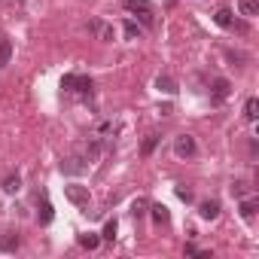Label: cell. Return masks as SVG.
Returning <instances> with one entry per match:
<instances>
[{
    "label": "cell",
    "mask_w": 259,
    "mask_h": 259,
    "mask_svg": "<svg viewBox=\"0 0 259 259\" xmlns=\"http://www.w3.org/2000/svg\"><path fill=\"white\" fill-rule=\"evenodd\" d=\"M125 37H128V40H135V37H141V28H138L135 22H125Z\"/></svg>",
    "instance_id": "cell-20"
},
{
    "label": "cell",
    "mask_w": 259,
    "mask_h": 259,
    "mask_svg": "<svg viewBox=\"0 0 259 259\" xmlns=\"http://www.w3.org/2000/svg\"><path fill=\"white\" fill-rule=\"evenodd\" d=\"M19 189H22V180H19V174H10V177L4 180V192H10V195H13V192H19Z\"/></svg>",
    "instance_id": "cell-16"
},
{
    "label": "cell",
    "mask_w": 259,
    "mask_h": 259,
    "mask_svg": "<svg viewBox=\"0 0 259 259\" xmlns=\"http://www.w3.org/2000/svg\"><path fill=\"white\" fill-rule=\"evenodd\" d=\"M125 10H128V13H135L147 28H153V22H156V10L147 4V0H125Z\"/></svg>",
    "instance_id": "cell-1"
},
{
    "label": "cell",
    "mask_w": 259,
    "mask_h": 259,
    "mask_svg": "<svg viewBox=\"0 0 259 259\" xmlns=\"http://www.w3.org/2000/svg\"><path fill=\"white\" fill-rule=\"evenodd\" d=\"M64 195H67V201H73L76 207H82V210H89V204H92V195H89V186H79V183H70V186H64Z\"/></svg>",
    "instance_id": "cell-2"
},
{
    "label": "cell",
    "mask_w": 259,
    "mask_h": 259,
    "mask_svg": "<svg viewBox=\"0 0 259 259\" xmlns=\"http://www.w3.org/2000/svg\"><path fill=\"white\" fill-rule=\"evenodd\" d=\"M61 89H67V92H92V79L89 76H79V73H67L64 79H61Z\"/></svg>",
    "instance_id": "cell-3"
},
{
    "label": "cell",
    "mask_w": 259,
    "mask_h": 259,
    "mask_svg": "<svg viewBox=\"0 0 259 259\" xmlns=\"http://www.w3.org/2000/svg\"><path fill=\"white\" fill-rule=\"evenodd\" d=\"M244 116H247L250 122L259 116V101H256V98H247V104H244Z\"/></svg>",
    "instance_id": "cell-15"
},
{
    "label": "cell",
    "mask_w": 259,
    "mask_h": 259,
    "mask_svg": "<svg viewBox=\"0 0 259 259\" xmlns=\"http://www.w3.org/2000/svg\"><path fill=\"white\" fill-rule=\"evenodd\" d=\"M238 10H241V16L253 19V16L259 13V0H238Z\"/></svg>",
    "instance_id": "cell-10"
},
{
    "label": "cell",
    "mask_w": 259,
    "mask_h": 259,
    "mask_svg": "<svg viewBox=\"0 0 259 259\" xmlns=\"http://www.w3.org/2000/svg\"><path fill=\"white\" fill-rule=\"evenodd\" d=\"M19 247V235L16 232H7L4 238H0V250H16Z\"/></svg>",
    "instance_id": "cell-14"
},
{
    "label": "cell",
    "mask_w": 259,
    "mask_h": 259,
    "mask_svg": "<svg viewBox=\"0 0 259 259\" xmlns=\"http://www.w3.org/2000/svg\"><path fill=\"white\" fill-rule=\"evenodd\" d=\"M232 195H238V198H241V195H247V183H241V180H238V183H232Z\"/></svg>",
    "instance_id": "cell-24"
},
{
    "label": "cell",
    "mask_w": 259,
    "mask_h": 259,
    "mask_svg": "<svg viewBox=\"0 0 259 259\" xmlns=\"http://www.w3.org/2000/svg\"><path fill=\"white\" fill-rule=\"evenodd\" d=\"M174 153H177L180 159H192V156H195V138H192V135L174 138Z\"/></svg>",
    "instance_id": "cell-5"
},
{
    "label": "cell",
    "mask_w": 259,
    "mask_h": 259,
    "mask_svg": "<svg viewBox=\"0 0 259 259\" xmlns=\"http://www.w3.org/2000/svg\"><path fill=\"white\" fill-rule=\"evenodd\" d=\"M156 144H159V138H156V135H150V138L144 141V150H141V153H144V156H150V153L156 150Z\"/></svg>",
    "instance_id": "cell-21"
},
{
    "label": "cell",
    "mask_w": 259,
    "mask_h": 259,
    "mask_svg": "<svg viewBox=\"0 0 259 259\" xmlns=\"http://www.w3.org/2000/svg\"><path fill=\"white\" fill-rule=\"evenodd\" d=\"M241 217L244 220H253L256 217V201L250 198V201H241Z\"/></svg>",
    "instance_id": "cell-17"
},
{
    "label": "cell",
    "mask_w": 259,
    "mask_h": 259,
    "mask_svg": "<svg viewBox=\"0 0 259 259\" xmlns=\"http://www.w3.org/2000/svg\"><path fill=\"white\" fill-rule=\"evenodd\" d=\"M16 4H25V0H16Z\"/></svg>",
    "instance_id": "cell-26"
},
{
    "label": "cell",
    "mask_w": 259,
    "mask_h": 259,
    "mask_svg": "<svg viewBox=\"0 0 259 259\" xmlns=\"http://www.w3.org/2000/svg\"><path fill=\"white\" fill-rule=\"evenodd\" d=\"M177 198H183V201H192V189H186V186H177Z\"/></svg>",
    "instance_id": "cell-25"
},
{
    "label": "cell",
    "mask_w": 259,
    "mask_h": 259,
    "mask_svg": "<svg viewBox=\"0 0 259 259\" xmlns=\"http://www.w3.org/2000/svg\"><path fill=\"white\" fill-rule=\"evenodd\" d=\"M13 61V43L7 37H0V67H7Z\"/></svg>",
    "instance_id": "cell-9"
},
{
    "label": "cell",
    "mask_w": 259,
    "mask_h": 259,
    "mask_svg": "<svg viewBox=\"0 0 259 259\" xmlns=\"http://www.w3.org/2000/svg\"><path fill=\"white\" fill-rule=\"evenodd\" d=\"M61 171H67V174H79V171H85V159H67V162L61 165Z\"/></svg>",
    "instance_id": "cell-12"
},
{
    "label": "cell",
    "mask_w": 259,
    "mask_h": 259,
    "mask_svg": "<svg viewBox=\"0 0 259 259\" xmlns=\"http://www.w3.org/2000/svg\"><path fill=\"white\" fill-rule=\"evenodd\" d=\"M89 31H92L101 43H113V25H107L104 19H89Z\"/></svg>",
    "instance_id": "cell-4"
},
{
    "label": "cell",
    "mask_w": 259,
    "mask_h": 259,
    "mask_svg": "<svg viewBox=\"0 0 259 259\" xmlns=\"http://www.w3.org/2000/svg\"><path fill=\"white\" fill-rule=\"evenodd\" d=\"M132 213H135V217H144V213H147V201H144V198H138V201L132 204Z\"/></svg>",
    "instance_id": "cell-23"
},
{
    "label": "cell",
    "mask_w": 259,
    "mask_h": 259,
    "mask_svg": "<svg viewBox=\"0 0 259 259\" xmlns=\"http://www.w3.org/2000/svg\"><path fill=\"white\" fill-rule=\"evenodd\" d=\"M104 241H116V220H110L107 226H104V235H101Z\"/></svg>",
    "instance_id": "cell-19"
},
{
    "label": "cell",
    "mask_w": 259,
    "mask_h": 259,
    "mask_svg": "<svg viewBox=\"0 0 259 259\" xmlns=\"http://www.w3.org/2000/svg\"><path fill=\"white\" fill-rule=\"evenodd\" d=\"M229 95H232L229 79H213V85H210V101H213V104H223Z\"/></svg>",
    "instance_id": "cell-6"
},
{
    "label": "cell",
    "mask_w": 259,
    "mask_h": 259,
    "mask_svg": "<svg viewBox=\"0 0 259 259\" xmlns=\"http://www.w3.org/2000/svg\"><path fill=\"white\" fill-rule=\"evenodd\" d=\"M150 210H153V220H156L159 226H165V223L171 220V213H168V207H165V204H153Z\"/></svg>",
    "instance_id": "cell-13"
},
{
    "label": "cell",
    "mask_w": 259,
    "mask_h": 259,
    "mask_svg": "<svg viewBox=\"0 0 259 259\" xmlns=\"http://www.w3.org/2000/svg\"><path fill=\"white\" fill-rule=\"evenodd\" d=\"M40 223H52V204L49 201H43V207H40Z\"/></svg>",
    "instance_id": "cell-22"
},
{
    "label": "cell",
    "mask_w": 259,
    "mask_h": 259,
    "mask_svg": "<svg viewBox=\"0 0 259 259\" xmlns=\"http://www.w3.org/2000/svg\"><path fill=\"white\" fill-rule=\"evenodd\" d=\"M156 89H159V92H165V95H174V92H177V82H174L171 76H162V73H159V79H156Z\"/></svg>",
    "instance_id": "cell-11"
},
{
    "label": "cell",
    "mask_w": 259,
    "mask_h": 259,
    "mask_svg": "<svg viewBox=\"0 0 259 259\" xmlns=\"http://www.w3.org/2000/svg\"><path fill=\"white\" fill-rule=\"evenodd\" d=\"M101 244V238L98 235H79V247H85V250H95Z\"/></svg>",
    "instance_id": "cell-18"
},
{
    "label": "cell",
    "mask_w": 259,
    "mask_h": 259,
    "mask_svg": "<svg viewBox=\"0 0 259 259\" xmlns=\"http://www.w3.org/2000/svg\"><path fill=\"white\" fill-rule=\"evenodd\" d=\"M213 22H217L220 28H232V25H235V13L223 7V10H217V16H213Z\"/></svg>",
    "instance_id": "cell-8"
},
{
    "label": "cell",
    "mask_w": 259,
    "mask_h": 259,
    "mask_svg": "<svg viewBox=\"0 0 259 259\" xmlns=\"http://www.w3.org/2000/svg\"><path fill=\"white\" fill-rule=\"evenodd\" d=\"M198 213H201L204 220H217V217H220V201H213V198H210V201H201Z\"/></svg>",
    "instance_id": "cell-7"
}]
</instances>
